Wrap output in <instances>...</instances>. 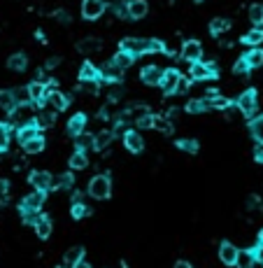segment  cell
<instances>
[{"mask_svg":"<svg viewBox=\"0 0 263 268\" xmlns=\"http://www.w3.org/2000/svg\"><path fill=\"white\" fill-rule=\"evenodd\" d=\"M135 124L140 126V128H154V117L152 115H144L142 119H137Z\"/></svg>","mask_w":263,"mask_h":268,"instance_id":"obj_50","label":"cell"},{"mask_svg":"<svg viewBox=\"0 0 263 268\" xmlns=\"http://www.w3.org/2000/svg\"><path fill=\"white\" fill-rule=\"evenodd\" d=\"M72 268H91V266H89L86 261H77V263H75V266H72Z\"/></svg>","mask_w":263,"mask_h":268,"instance_id":"obj_61","label":"cell"},{"mask_svg":"<svg viewBox=\"0 0 263 268\" xmlns=\"http://www.w3.org/2000/svg\"><path fill=\"white\" fill-rule=\"evenodd\" d=\"M10 147V126L0 124V152H5Z\"/></svg>","mask_w":263,"mask_h":268,"instance_id":"obj_45","label":"cell"},{"mask_svg":"<svg viewBox=\"0 0 263 268\" xmlns=\"http://www.w3.org/2000/svg\"><path fill=\"white\" fill-rule=\"evenodd\" d=\"M254 263H256V257H254L252 250H242L238 254V261H236L238 268H254Z\"/></svg>","mask_w":263,"mask_h":268,"instance_id":"obj_27","label":"cell"},{"mask_svg":"<svg viewBox=\"0 0 263 268\" xmlns=\"http://www.w3.org/2000/svg\"><path fill=\"white\" fill-rule=\"evenodd\" d=\"M10 119H12V124L17 126V128H21V126H26V124H33L35 115H33V108H31V103L17 105V108L10 112Z\"/></svg>","mask_w":263,"mask_h":268,"instance_id":"obj_2","label":"cell"},{"mask_svg":"<svg viewBox=\"0 0 263 268\" xmlns=\"http://www.w3.org/2000/svg\"><path fill=\"white\" fill-rule=\"evenodd\" d=\"M196 3H200V0H196Z\"/></svg>","mask_w":263,"mask_h":268,"instance_id":"obj_64","label":"cell"},{"mask_svg":"<svg viewBox=\"0 0 263 268\" xmlns=\"http://www.w3.org/2000/svg\"><path fill=\"white\" fill-rule=\"evenodd\" d=\"M89 147H94V136L79 133V136H77V149H84V152H86Z\"/></svg>","mask_w":263,"mask_h":268,"instance_id":"obj_42","label":"cell"},{"mask_svg":"<svg viewBox=\"0 0 263 268\" xmlns=\"http://www.w3.org/2000/svg\"><path fill=\"white\" fill-rule=\"evenodd\" d=\"M35 136H40V126L35 124H26V126H21V128H19L17 131V138H19V145H26L28 140H33Z\"/></svg>","mask_w":263,"mask_h":268,"instance_id":"obj_17","label":"cell"},{"mask_svg":"<svg viewBox=\"0 0 263 268\" xmlns=\"http://www.w3.org/2000/svg\"><path fill=\"white\" fill-rule=\"evenodd\" d=\"M228 28H230V21L228 19H224V17H217V19L210 21V33L212 35H221V33H226Z\"/></svg>","mask_w":263,"mask_h":268,"instance_id":"obj_28","label":"cell"},{"mask_svg":"<svg viewBox=\"0 0 263 268\" xmlns=\"http://www.w3.org/2000/svg\"><path fill=\"white\" fill-rule=\"evenodd\" d=\"M163 72L159 66H144L142 72H140V77H142V82L149 84V87H159L161 79H163Z\"/></svg>","mask_w":263,"mask_h":268,"instance_id":"obj_9","label":"cell"},{"mask_svg":"<svg viewBox=\"0 0 263 268\" xmlns=\"http://www.w3.org/2000/svg\"><path fill=\"white\" fill-rule=\"evenodd\" d=\"M44 103L49 105V110H54V112H61V110L68 108V98L59 91V89H56V91H51L49 96H47V100H44Z\"/></svg>","mask_w":263,"mask_h":268,"instance_id":"obj_14","label":"cell"},{"mask_svg":"<svg viewBox=\"0 0 263 268\" xmlns=\"http://www.w3.org/2000/svg\"><path fill=\"white\" fill-rule=\"evenodd\" d=\"M28 91H31V98H33V103H44V98H47V82H40V79H35V82L28 84Z\"/></svg>","mask_w":263,"mask_h":268,"instance_id":"obj_15","label":"cell"},{"mask_svg":"<svg viewBox=\"0 0 263 268\" xmlns=\"http://www.w3.org/2000/svg\"><path fill=\"white\" fill-rule=\"evenodd\" d=\"M56 121V115H54V110H44V112H40L38 117H35V124L40 126V131L42 128H51Z\"/></svg>","mask_w":263,"mask_h":268,"instance_id":"obj_25","label":"cell"},{"mask_svg":"<svg viewBox=\"0 0 263 268\" xmlns=\"http://www.w3.org/2000/svg\"><path fill=\"white\" fill-rule=\"evenodd\" d=\"M17 98H14V93L12 91H0V108L5 110V112H12V110L17 108Z\"/></svg>","mask_w":263,"mask_h":268,"instance_id":"obj_30","label":"cell"},{"mask_svg":"<svg viewBox=\"0 0 263 268\" xmlns=\"http://www.w3.org/2000/svg\"><path fill=\"white\" fill-rule=\"evenodd\" d=\"M112 140H114V131H98L94 136V147L96 149H105L110 147Z\"/></svg>","mask_w":263,"mask_h":268,"instance_id":"obj_22","label":"cell"},{"mask_svg":"<svg viewBox=\"0 0 263 268\" xmlns=\"http://www.w3.org/2000/svg\"><path fill=\"white\" fill-rule=\"evenodd\" d=\"M44 196H47V192H40V189H35L33 194H28L26 198H23L21 208H31V210H40L44 203Z\"/></svg>","mask_w":263,"mask_h":268,"instance_id":"obj_16","label":"cell"},{"mask_svg":"<svg viewBox=\"0 0 263 268\" xmlns=\"http://www.w3.org/2000/svg\"><path fill=\"white\" fill-rule=\"evenodd\" d=\"M26 66H28L26 54H12L10 59H7V68H10V70H14V72L26 70Z\"/></svg>","mask_w":263,"mask_h":268,"instance_id":"obj_24","label":"cell"},{"mask_svg":"<svg viewBox=\"0 0 263 268\" xmlns=\"http://www.w3.org/2000/svg\"><path fill=\"white\" fill-rule=\"evenodd\" d=\"M23 147V152L26 154H40L44 149V138L42 136H35L33 140H28L26 145H21Z\"/></svg>","mask_w":263,"mask_h":268,"instance_id":"obj_29","label":"cell"},{"mask_svg":"<svg viewBox=\"0 0 263 268\" xmlns=\"http://www.w3.org/2000/svg\"><path fill=\"white\" fill-rule=\"evenodd\" d=\"M100 77L107 79V82H121V77H124V68H119L114 61H107V63L100 68Z\"/></svg>","mask_w":263,"mask_h":268,"instance_id":"obj_12","label":"cell"},{"mask_svg":"<svg viewBox=\"0 0 263 268\" xmlns=\"http://www.w3.org/2000/svg\"><path fill=\"white\" fill-rule=\"evenodd\" d=\"M242 42L249 44V47H256V44L263 42V28H254V31H249V33H245V38H242Z\"/></svg>","mask_w":263,"mask_h":268,"instance_id":"obj_31","label":"cell"},{"mask_svg":"<svg viewBox=\"0 0 263 268\" xmlns=\"http://www.w3.org/2000/svg\"><path fill=\"white\" fill-rule=\"evenodd\" d=\"M258 238H261V243H263V231H261V235H258Z\"/></svg>","mask_w":263,"mask_h":268,"instance_id":"obj_62","label":"cell"},{"mask_svg":"<svg viewBox=\"0 0 263 268\" xmlns=\"http://www.w3.org/2000/svg\"><path fill=\"white\" fill-rule=\"evenodd\" d=\"M21 215H23V222H26V224H35L40 219L38 210H31V208H21Z\"/></svg>","mask_w":263,"mask_h":268,"instance_id":"obj_48","label":"cell"},{"mask_svg":"<svg viewBox=\"0 0 263 268\" xmlns=\"http://www.w3.org/2000/svg\"><path fill=\"white\" fill-rule=\"evenodd\" d=\"M79 79H100V68H96L94 63H84L79 70Z\"/></svg>","mask_w":263,"mask_h":268,"instance_id":"obj_33","label":"cell"},{"mask_svg":"<svg viewBox=\"0 0 263 268\" xmlns=\"http://www.w3.org/2000/svg\"><path fill=\"white\" fill-rule=\"evenodd\" d=\"M86 215H91V210H89L82 201H79V203H72V217H75V219H82V217H86Z\"/></svg>","mask_w":263,"mask_h":268,"instance_id":"obj_46","label":"cell"},{"mask_svg":"<svg viewBox=\"0 0 263 268\" xmlns=\"http://www.w3.org/2000/svg\"><path fill=\"white\" fill-rule=\"evenodd\" d=\"M177 147H180L182 152H189V154H196L198 152V143H196V140H191V138H189V140H184V138H182V140H177Z\"/></svg>","mask_w":263,"mask_h":268,"instance_id":"obj_43","label":"cell"},{"mask_svg":"<svg viewBox=\"0 0 263 268\" xmlns=\"http://www.w3.org/2000/svg\"><path fill=\"white\" fill-rule=\"evenodd\" d=\"M249 131H252L254 140L256 143H263V115L261 117H254L252 124H249Z\"/></svg>","mask_w":263,"mask_h":268,"instance_id":"obj_34","label":"cell"},{"mask_svg":"<svg viewBox=\"0 0 263 268\" xmlns=\"http://www.w3.org/2000/svg\"><path fill=\"white\" fill-rule=\"evenodd\" d=\"M86 166H89L86 152H84V149H77V152L70 156V168H72V170H84Z\"/></svg>","mask_w":263,"mask_h":268,"instance_id":"obj_26","label":"cell"},{"mask_svg":"<svg viewBox=\"0 0 263 268\" xmlns=\"http://www.w3.org/2000/svg\"><path fill=\"white\" fill-rule=\"evenodd\" d=\"M59 63H61V59H56V56H54V59H49V61H47V70H54V68H59Z\"/></svg>","mask_w":263,"mask_h":268,"instance_id":"obj_58","label":"cell"},{"mask_svg":"<svg viewBox=\"0 0 263 268\" xmlns=\"http://www.w3.org/2000/svg\"><path fill=\"white\" fill-rule=\"evenodd\" d=\"M208 98H196V100H189L187 103V112H191V115H198V112H203V110H208Z\"/></svg>","mask_w":263,"mask_h":268,"instance_id":"obj_37","label":"cell"},{"mask_svg":"<svg viewBox=\"0 0 263 268\" xmlns=\"http://www.w3.org/2000/svg\"><path fill=\"white\" fill-rule=\"evenodd\" d=\"M105 12V3L103 0H82V17L94 21V19H100Z\"/></svg>","mask_w":263,"mask_h":268,"instance_id":"obj_7","label":"cell"},{"mask_svg":"<svg viewBox=\"0 0 263 268\" xmlns=\"http://www.w3.org/2000/svg\"><path fill=\"white\" fill-rule=\"evenodd\" d=\"M233 70H236V75H247V72L252 70V68H249L247 59H240V61H236V66H233Z\"/></svg>","mask_w":263,"mask_h":268,"instance_id":"obj_49","label":"cell"},{"mask_svg":"<svg viewBox=\"0 0 263 268\" xmlns=\"http://www.w3.org/2000/svg\"><path fill=\"white\" fill-rule=\"evenodd\" d=\"M124 145H126V149H128V152H133V154H140L144 149L142 136L135 133V131H126V133H124Z\"/></svg>","mask_w":263,"mask_h":268,"instance_id":"obj_13","label":"cell"},{"mask_svg":"<svg viewBox=\"0 0 263 268\" xmlns=\"http://www.w3.org/2000/svg\"><path fill=\"white\" fill-rule=\"evenodd\" d=\"M247 208H249V210H258V208H261V198H258V196H249Z\"/></svg>","mask_w":263,"mask_h":268,"instance_id":"obj_51","label":"cell"},{"mask_svg":"<svg viewBox=\"0 0 263 268\" xmlns=\"http://www.w3.org/2000/svg\"><path fill=\"white\" fill-rule=\"evenodd\" d=\"M128 112H131V119L137 121V119H142L144 115H149V108H147V105H133Z\"/></svg>","mask_w":263,"mask_h":268,"instance_id":"obj_47","label":"cell"},{"mask_svg":"<svg viewBox=\"0 0 263 268\" xmlns=\"http://www.w3.org/2000/svg\"><path fill=\"white\" fill-rule=\"evenodd\" d=\"M254 257H256V261H261L263 263V243H258V245L256 247H254Z\"/></svg>","mask_w":263,"mask_h":268,"instance_id":"obj_54","label":"cell"},{"mask_svg":"<svg viewBox=\"0 0 263 268\" xmlns=\"http://www.w3.org/2000/svg\"><path fill=\"white\" fill-rule=\"evenodd\" d=\"M189 75H191V79H196V82L212 79V77H217V66H214V63H203V61H196V63H191V70H189Z\"/></svg>","mask_w":263,"mask_h":268,"instance_id":"obj_5","label":"cell"},{"mask_svg":"<svg viewBox=\"0 0 263 268\" xmlns=\"http://www.w3.org/2000/svg\"><path fill=\"white\" fill-rule=\"evenodd\" d=\"M61 268H68V266H61Z\"/></svg>","mask_w":263,"mask_h":268,"instance_id":"obj_63","label":"cell"},{"mask_svg":"<svg viewBox=\"0 0 263 268\" xmlns=\"http://www.w3.org/2000/svg\"><path fill=\"white\" fill-rule=\"evenodd\" d=\"M12 93H14V98H17V103H33V98H31V91H28V87H21V89H12Z\"/></svg>","mask_w":263,"mask_h":268,"instance_id":"obj_40","label":"cell"},{"mask_svg":"<svg viewBox=\"0 0 263 268\" xmlns=\"http://www.w3.org/2000/svg\"><path fill=\"white\" fill-rule=\"evenodd\" d=\"M182 59L189 61V63H196V61L203 59V44L198 40H187L182 44Z\"/></svg>","mask_w":263,"mask_h":268,"instance_id":"obj_6","label":"cell"},{"mask_svg":"<svg viewBox=\"0 0 263 268\" xmlns=\"http://www.w3.org/2000/svg\"><path fill=\"white\" fill-rule=\"evenodd\" d=\"M77 49L82 51V54H96L100 49V40L98 38H84L77 42Z\"/></svg>","mask_w":263,"mask_h":268,"instance_id":"obj_21","label":"cell"},{"mask_svg":"<svg viewBox=\"0 0 263 268\" xmlns=\"http://www.w3.org/2000/svg\"><path fill=\"white\" fill-rule=\"evenodd\" d=\"M110 194H112V180L107 175H96L89 180V196L105 201V198H110Z\"/></svg>","mask_w":263,"mask_h":268,"instance_id":"obj_1","label":"cell"},{"mask_svg":"<svg viewBox=\"0 0 263 268\" xmlns=\"http://www.w3.org/2000/svg\"><path fill=\"white\" fill-rule=\"evenodd\" d=\"M112 12H114L116 17H121V19H128V17H131V12H128V3H126V0H116L114 5H112Z\"/></svg>","mask_w":263,"mask_h":268,"instance_id":"obj_39","label":"cell"},{"mask_svg":"<svg viewBox=\"0 0 263 268\" xmlns=\"http://www.w3.org/2000/svg\"><path fill=\"white\" fill-rule=\"evenodd\" d=\"M238 254H240V250L236 245H230V243H221L219 245V259L224 261V266H236Z\"/></svg>","mask_w":263,"mask_h":268,"instance_id":"obj_11","label":"cell"},{"mask_svg":"<svg viewBox=\"0 0 263 268\" xmlns=\"http://www.w3.org/2000/svg\"><path fill=\"white\" fill-rule=\"evenodd\" d=\"M31 184L40 192H49V189H54V177L47 170H35V173H31Z\"/></svg>","mask_w":263,"mask_h":268,"instance_id":"obj_8","label":"cell"},{"mask_svg":"<svg viewBox=\"0 0 263 268\" xmlns=\"http://www.w3.org/2000/svg\"><path fill=\"white\" fill-rule=\"evenodd\" d=\"M121 49L128 51V54H133V56L147 54V51H152V40H144V38H126V40H121Z\"/></svg>","mask_w":263,"mask_h":268,"instance_id":"obj_4","label":"cell"},{"mask_svg":"<svg viewBox=\"0 0 263 268\" xmlns=\"http://www.w3.org/2000/svg\"><path fill=\"white\" fill-rule=\"evenodd\" d=\"M82 257H84V247H70V250L66 252V257H63V266H68V268H72L77 261H82Z\"/></svg>","mask_w":263,"mask_h":268,"instance_id":"obj_23","label":"cell"},{"mask_svg":"<svg viewBox=\"0 0 263 268\" xmlns=\"http://www.w3.org/2000/svg\"><path fill=\"white\" fill-rule=\"evenodd\" d=\"M51 231H54V224H51V219L47 217V215H40V219L35 222V233H38V238H49Z\"/></svg>","mask_w":263,"mask_h":268,"instance_id":"obj_18","label":"cell"},{"mask_svg":"<svg viewBox=\"0 0 263 268\" xmlns=\"http://www.w3.org/2000/svg\"><path fill=\"white\" fill-rule=\"evenodd\" d=\"M84 126H86V117L79 112V115H75V117H70V121H68V133L70 136H79V133H84Z\"/></svg>","mask_w":263,"mask_h":268,"instance_id":"obj_19","label":"cell"},{"mask_svg":"<svg viewBox=\"0 0 263 268\" xmlns=\"http://www.w3.org/2000/svg\"><path fill=\"white\" fill-rule=\"evenodd\" d=\"M152 51H165V44L161 40H152Z\"/></svg>","mask_w":263,"mask_h":268,"instance_id":"obj_57","label":"cell"},{"mask_svg":"<svg viewBox=\"0 0 263 268\" xmlns=\"http://www.w3.org/2000/svg\"><path fill=\"white\" fill-rule=\"evenodd\" d=\"M175 268H193V266H191V263H187V261H177Z\"/></svg>","mask_w":263,"mask_h":268,"instance_id":"obj_60","label":"cell"},{"mask_svg":"<svg viewBox=\"0 0 263 268\" xmlns=\"http://www.w3.org/2000/svg\"><path fill=\"white\" fill-rule=\"evenodd\" d=\"M249 21H252L254 26H261L263 23V5L261 3H254V5L249 7Z\"/></svg>","mask_w":263,"mask_h":268,"instance_id":"obj_35","label":"cell"},{"mask_svg":"<svg viewBox=\"0 0 263 268\" xmlns=\"http://www.w3.org/2000/svg\"><path fill=\"white\" fill-rule=\"evenodd\" d=\"M128 12H131V19H142V17H147L149 5L144 0H131L128 3Z\"/></svg>","mask_w":263,"mask_h":268,"instance_id":"obj_20","label":"cell"},{"mask_svg":"<svg viewBox=\"0 0 263 268\" xmlns=\"http://www.w3.org/2000/svg\"><path fill=\"white\" fill-rule=\"evenodd\" d=\"M208 105L214 110H226L230 105V100L224 98V96H212V98H208Z\"/></svg>","mask_w":263,"mask_h":268,"instance_id":"obj_44","label":"cell"},{"mask_svg":"<svg viewBox=\"0 0 263 268\" xmlns=\"http://www.w3.org/2000/svg\"><path fill=\"white\" fill-rule=\"evenodd\" d=\"M121 96H124V91H121V87H114V89H112V91H110V100H119Z\"/></svg>","mask_w":263,"mask_h":268,"instance_id":"obj_55","label":"cell"},{"mask_svg":"<svg viewBox=\"0 0 263 268\" xmlns=\"http://www.w3.org/2000/svg\"><path fill=\"white\" fill-rule=\"evenodd\" d=\"M254 159H256L258 164H263V143L256 145V149H254Z\"/></svg>","mask_w":263,"mask_h":268,"instance_id":"obj_53","label":"cell"},{"mask_svg":"<svg viewBox=\"0 0 263 268\" xmlns=\"http://www.w3.org/2000/svg\"><path fill=\"white\" fill-rule=\"evenodd\" d=\"M189 87H191V84H189V79H184V77H182L180 84H177V93H187Z\"/></svg>","mask_w":263,"mask_h":268,"instance_id":"obj_52","label":"cell"},{"mask_svg":"<svg viewBox=\"0 0 263 268\" xmlns=\"http://www.w3.org/2000/svg\"><path fill=\"white\" fill-rule=\"evenodd\" d=\"M133 59H135L133 54H128V51L119 49V51L114 54V59H112V61H114V63H116L119 68H124V70H126V68H131V66H133Z\"/></svg>","mask_w":263,"mask_h":268,"instance_id":"obj_32","label":"cell"},{"mask_svg":"<svg viewBox=\"0 0 263 268\" xmlns=\"http://www.w3.org/2000/svg\"><path fill=\"white\" fill-rule=\"evenodd\" d=\"M180 79H182L180 72H177L175 68H170V70L163 72V79H161L159 87L163 89L165 93H177V84H180Z\"/></svg>","mask_w":263,"mask_h":268,"instance_id":"obj_10","label":"cell"},{"mask_svg":"<svg viewBox=\"0 0 263 268\" xmlns=\"http://www.w3.org/2000/svg\"><path fill=\"white\" fill-rule=\"evenodd\" d=\"M56 19H59V21H63V23H68V21H70V17H68V12H56Z\"/></svg>","mask_w":263,"mask_h":268,"instance_id":"obj_59","label":"cell"},{"mask_svg":"<svg viewBox=\"0 0 263 268\" xmlns=\"http://www.w3.org/2000/svg\"><path fill=\"white\" fill-rule=\"evenodd\" d=\"M5 196H7V182L0 180V203H5Z\"/></svg>","mask_w":263,"mask_h":268,"instance_id":"obj_56","label":"cell"},{"mask_svg":"<svg viewBox=\"0 0 263 268\" xmlns=\"http://www.w3.org/2000/svg\"><path fill=\"white\" fill-rule=\"evenodd\" d=\"M154 128H159L163 133H170L172 131V121L168 117H154Z\"/></svg>","mask_w":263,"mask_h":268,"instance_id":"obj_41","label":"cell"},{"mask_svg":"<svg viewBox=\"0 0 263 268\" xmlns=\"http://www.w3.org/2000/svg\"><path fill=\"white\" fill-rule=\"evenodd\" d=\"M247 63H249V68H261L263 66V51L261 49H252L245 54Z\"/></svg>","mask_w":263,"mask_h":268,"instance_id":"obj_36","label":"cell"},{"mask_svg":"<svg viewBox=\"0 0 263 268\" xmlns=\"http://www.w3.org/2000/svg\"><path fill=\"white\" fill-rule=\"evenodd\" d=\"M72 184H75V177H72L70 173H63V175L54 177V186H56V189H70Z\"/></svg>","mask_w":263,"mask_h":268,"instance_id":"obj_38","label":"cell"},{"mask_svg":"<svg viewBox=\"0 0 263 268\" xmlns=\"http://www.w3.org/2000/svg\"><path fill=\"white\" fill-rule=\"evenodd\" d=\"M238 108L242 110V115L252 117L254 112H256L258 108V96H256V89H247V91H242L240 96H238Z\"/></svg>","mask_w":263,"mask_h":268,"instance_id":"obj_3","label":"cell"}]
</instances>
